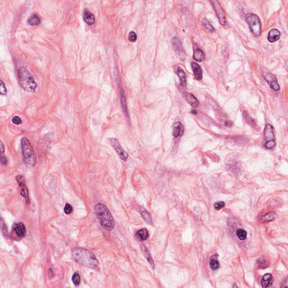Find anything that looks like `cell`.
I'll return each instance as SVG.
<instances>
[{"mask_svg":"<svg viewBox=\"0 0 288 288\" xmlns=\"http://www.w3.org/2000/svg\"><path fill=\"white\" fill-rule=\"evenodd\" d=\"M72 257L77 263L86 267L96 268L99 264L93 253L82 248H76L73 249Z\"/></svg>","mask_w":288,"mask_h":288,"instance_id":"cell-1","label":"cell"},{"mask_svg":"<svg viewBox=\"0 0 288 288\" xmlns=\"http://www.w3.org/2000/svg\"><path fill=\"white\" fill-rule=\"evenodd\" d=\"M95 213L103 228L107 230L113 229L115 223L109 209L102 203H98L95 207Z\"/></svg>","mask_w":288,"mask_h":288,"instance_id":"cell-2","label":"cell"},{"mask_svg":"<svg viewBox=\"0 0 288 288\" xmlns=\"http://www.w3.org/2000/svg\"><path fill=\"white\" fill-rule=\"evenodd\" d=\"M18 82L21 87L28 92H35L37 84L30 72L23 67L19 68L18 71Z\"/></svg>","mask_w":288,"mask_h":288,"instance_id":"cell-3","label":"cell"},{"mask_svg":"<svg viewBox=\"0 0 288 288\" xmlns=\"http://www.w3.org/2000/svg\"><path fill=\"white\" fill-rule=\"evenodd\" d=\"M21 146L24 159L27 165L33 166L36 162V156L35 150L29 140L23 137L21 140Z\"/></svg>","mask_w":288,"mask_h":288,"instance_id":"cell-4","label":"cell"},{"mask_svg":"<svg viewBox=\"0 0 288 288\" xmlns=\"http://www.w3.org/2000/svg\"><path fill=\"white\" fill-rule=\"evenodd\" d=\"M246 21L249 25L250 31L254 35L258 37L261 34V22L257 15L254 14H249L247 15Z\"/></svg>","mask_w":288,"mask_h":288,"instance_id":"cell-5","label":"cell"},{"mask_svg":"<svg viewBox=\"0 0 288 288\" xmlns=\"http://www.w3.org/2000/svg\"><path fill=\"white\" fill-rule=\"evenodd\" d=\"M210 2L213 6L214 10L216 12L218 19L220 21V23L221 25H225L227 23L226 18L225 15V12H224V9L222 6L221 5L220 3L217 0H212L210 1Z\"/></svg>","mask_w":288,"mask_h":288,"instance_id":"cell-6","label":"cell"},{"mask_svg":"<svg viewBox=\"0 0 288 288\" xmlns=\"http://www.w3.org/2000/svg\"><path fill=\"white\" fill-rule=\"evenodd\" d=\"M263 76L264 77L266 81L268 83V84L275 91H279L280 89V86L277 82L276 77L273 74L271 73L270 72L267 71H263L262 72Z\"/></svg>","mask_w":288,"mask_h":288,"instance_id":"cell-7","label":"cell"},{"mask_svg":"<svg viewBox=\"0 0 288 288\" xmlns=\"http://www.w3.org/2000/svg\"><path fill=\"white\" fill-rule=\"evenodd\" d=\"M16 179L21 188V195L25 199L27 204H30V199L28 194V190L25 183V179L22 175H18L16 177Z\"/></svg>","mask_w":288,"mask_h":288,"instance_id":"cell-8","label":"cell"},{"mask_svg":"<svg viewBox=\"0 0 288 288\" xmlns=\"http://www.w3.org/2000/svg\"><path fill=\"white\" fill-rule=\"evenodd\" d=\"M109 142L121 159L123 160H127L128 158V155L123 149L117 139L114 138H109Z\"/></svg>","mask_w":288,"mask_h":288,"instance_id":"cell-9","label":"cell"},{"mask_svg":"<svg viewBox=\"0 0 288 288\" xmlns=\"http://www.w3.org/2000/svg\"><path fill=\"white\" fill-rule=\"evenodd\" d=\"M264 136L266 141H272L275 140L274 129L270 124H267L264 130Z\"/></svg>","mask_w":288,"mask_h":288,"instance_id":"cell-10","label":"cell"},{"mask_svg":"<svg viewBox=\"0 0 288 288\" xmlns=\"http://www.w3.org/2000/svg\"><path fill=\"white\" fill-rule=\"evenodd\" d=\"M184 130V127L181 122L174 123L173 125V135L176 138L181 137L183 134Z\"/></svg>","mask_w":288,"mask_h":288,"instance_id":"cell-11","label":"cell"},{"mask_svg":"<svg viewBox=\"0 0 288 288\" xmlns=\"http://www.w3.org/2000/svg\"><path fill=\"white\" fill-rule=\"evenodd\" d=\"M14 231L19 238H24L26 234V229L24 224L18 222L14 226Z\"/></svg>","mask_w":288,"mask_h":288,"instance_id":"cell-12","label":"cell"},{"mask_svg":"<svg viewBox=\"0 0 288 288\" xmlns=\"http://www.w3.org/2000/svg\"><path fill=\"white\" fill-rule=\"evenodd\" d=\"M281 33L277 29H272L268 34V41L271 43H273L279 39Z\"/></svg>","mask_w":288,"mask_h":288,"instance_id":"cell-13","label":"cell"},{"mask_svg":"<svg viewBox=\"0 0 288 288\" xmlns=\"http://www.w3.org/2000/svg\"><path fill=\"white\" fill-rule=\"evenodd\" d=\"M185 98L187 102L193 108H197L199 105V101L197 100V97L194 96L193 95L189 93L185 94Z\"/></svg>","mask_w":288,"mask_h":288,"instance_id":"cell-14","label":"cell"},{"mask_svg":"<svg viewBox=\"0 0 288 288\" xmlns=\"http://www.w3.org/2000/svg\"><path fill=\"white\" fill-rule=\"evenodd\" d=\"M191 66L196 79L197 80H202L203 77V72L200 66L195 63H192Z\"/></svg>","mask_w":288,"mask_h":288,"instance_id":"cell-15","label":"cell"},{"mask_svg":"<svg viewBox=\"0 0 288 288\" xmlns=\"http://www.w3.org/2000/svg\"><path fill=\"white\" fill-rule=\"evenodd\" d=\"M273 277L270 273H266L262 277L261 281V285L263 288H268L272 285L273 283Z\"/></svg>","mask_w":288,"mask_h":288,"instance_id":"cell-16","label":"cell"},{"mask_svg":"<svg viewBox=\"0 0 288 288\" xmlns=\"http://www.w3.org/2000/svg\"><path fill=\"white\" fill-rule=\"evenodd\" d=\"M83 19L85 21L86 23L88 25H92L94 24L95 21V17L93 14L88 11L87 10H85L83 12Z\"/></svg>","mask_w":288,"mask_h":288,"instance_id":"cell-17","label":"cell"},{"mask_svg":"<svg viewBox=\"0 0 288 288\" xmlns=\"http://www.w3.org/2000/svg\"><path fill=\"white\" fill-rule=\"evenodd\" d=\"M172 44L177 53H181L183 52V49L182 44L178 38H176V37L172 38Z\"/></svg>","mask_w":288,"mask_h":288,"instance_id":"cell-18","label":"cell"},{"mask_svg":"<svg viewBox=\"0 0 288 288\" xmlns=\"http://www.w3.org/2000/svg\"><path fill=\"white\" fill-rule=\"evenodd\" d=\"M136 236L140 240L144 241V240H146L148 238L149 232L146 229H142L137 231L136 234Z\"/></svg>","mask_w":288,"mask_h":288,"instance_id":"cell-19","label":"cell"},{"mask_svg":"<svg viewBox=\"0 0 288 288\" xmlns=\"http://www.w3.org/2000/svg\"><path fill=\"white\" fill-rule=\"evenodd\" d=\"M193 57L194 59L198 62H202L205 60V54L202 50L199 49L195 50Z\"/></svg>","mask_w":288,"mask_h":288,"instance_id":"cell-20","label":"cell"},{"mask_svg":"<svg viewBox=\"0 0 288 288\" xmlns=\"http://www.w3.org/2000/svg\"><path fill=\"white\" fill-rule=\"evenodd\" d=\"M177 76L179 77V80L181 81V83L183 86H185L186 83V77L185 72L182 69V68L179 67L177 70Z\"/></svg>","mask_w":288,"mask_h":288,"instance_id":"cell-21","label":"cell"},{"mask_svg":"<svg viewBox=\"0 0 288 288\" xmlns=\"http://www.w3.org/2000/svg\"><path fill=\"white\" fill-rule=\"evenodd\" d=\"M28 23L30 24V26H37L41 23V19L38 16V15L34 14L30 16L28 21Z\"/></svg>","mask_w":288,"mask_h":288,"instance_id":"cell-22","label":"cell"},{"mask_svg":"<svg viewBox=\"0 0 288 288\" xmlns=\"http://www.w3.org/2000/svg\"><path fill=\"white\" fill-rule=\"evenodd\" d=\"M141 249L142 250L143 253H144V255L146 257V258L147 259L148 262H149L150 263V265L152 266L153 267H154V261H153V258L152 257L150 256V253L147 250V249L145 248V247H141Z\"/></svg>","mask_w":288,"mask_h":288,"instance_id":"cell-23","label":"cell"},{"mask_svg":"<svg viewBox=\"0 0 288 288\" xmlns=\"http://www.w3.org/2000/svg\"><path fill=\"white\" fill-rule=\"evenodd\" d=\"M209 266L213 270H217L220 267V263L216 259L212 258L209 262Z\"/></svg>","mask_w":288,"mask_h":288,"instance_id":"cell-24","label":"cell"},{"mask_svg":"<svg viewBox=\"0 0 288 288\" xmlns=\"http://www.w3.org/2000/svg\"><path fill=\"white\" fill-rule=\"evenodd\" d=\"M236 235L238 238L241 240H244L247 238V233L244 230L238 229L236 231Z\"/></svg>","mask_w":288,"mask_h":288,"instance_id":"cell-25","label":"cell"},{"mask_svg":"<svg viewBox=\"0 0 288 288\" xmlns=\"http://www.w3.org/2000/svg\"><path fill=\"white\" fill-rule=\"evenodd\" d=\"M275 215L276 214L274 212H270V213H267L265 216H263L262 217V219H263V220L265 221H271L275 219Z\"/></svg>","mask_w":288,"mask_h":288,"instance_id":"cell-26","label":"cell"},{"mask_svg":"<svg viewBox=\"0 0 288 288\" xmlns=\"http://www.w3.org/2000/svg\"><path fill=\"white\" fill-rule=\"evenodd\" d=\"M141 214L142 216V217L144 218V220L146 221L148 223H150L151 224L152 221H151V216H150V214L146 211H141Z\"/></svg>","mask_w":288,"mask_h":288,"instance_id":"cell-27","label":"cell"},{"mask_svg":"<svg viewBox=\"0 0 288 288\" xmlns=\"http://www.w3.org/2000/svg\"><path fill=\"white\" fill-rule=\"evenodd\" d=\"M72 281L73 282L74 285H78L80 284V281H81V277H80V276L78 273H74V275L72 276Z\"/></svg>","mask_w":288,"mask_h":288,"instance_id":"cell-28","label":"cell"},{"mask_svg":"<svg viewBox=\"0 0 288 288\" xmlns=\"http://www.w3.org/2000/svg\"><path fill=\"white\" fill-rule=\"evenodd\" d=\"M203 26L204 27H205L206 30L207 31H208L209 32H214L215 30V29L212 26V25L211 24L208 23L207 21H203Z\"/></svg>","mask_w":288,"mask_h":288,"instance_id":"cell-29","label":"cell"},{"mask_svg":"<svg viewBox=\"0 0 288 288\" xmlns=\"http://www.w3.org/2000/svg\"><path fill=\"white\" fill-rule=\"evenodd\" d=\"M1 229L2 231L3 232V235L5 236H7L8 235L7 234V228L6 226V224H5L4 221L3 220V218H1Z\"/></svg>","mask_w":288,"mask_h":288,"instance_id":"cell-30","label":"cell"},{"mask_svg":"<svg viewBox=\"0 0 288 288\" xmlns=\"http://www.w3.org/2000/svg\"><path fill=\"white\" fill-rule=\"evenodd\" d=\"M0 93L2 95H6L7 94L6 87L2 81H0Z\"/></svg>","mask_w":288,"mask_h":288,"instance_id":"cell-31","label":"cell"},{"mask_svg":"<svg viewBox=\"0 0 288 288\" xmlns=\"http://www.w3.org/2000/svg\"><path fill=\"white\" fill-rule=\"evenodd\" d=\"M73 207L69 204H66L64 207V212L67 215H70L73 212Z\"/></svg>","mask_w":288,"mask_h":288,"instance_id":"cell-32","label":"cell"},{"mask_svg":"<svg viewBox=\"0 0 288 288\" xmlns=\"http://www.w3.org/2000/svg\"><path fill=\"white\" fill-rule=\"evenodd\" d=\"M128 38L129 41L135 42L137 40V35L133 31H132L129 33Z\"/></svg>","mask_w":288,"mask_h":288,"instance_id":"cell-33","label":"cell"},{"mask_svg":"<svg viewBox=\"0 0 288 288\" xmlns=\"http://www.w3.org/2000/svg\"><path fill=\"white\" fill-rule=\"evenodd\" d=\"M225 206V203L224 202H218L214 204V207L216 210H220Z\"/></svg>","mask_w":288,"mask_h":288,"instance_id":"cell-34","label":"cell"},{"mask_svg":"<svg viewBox=\"0 0 288 288\" xmlns=\"http://www.w3.org/2000/svg\"><path fill=\"white\" fill-rule=\"evenodd\" d=\"M275 140L266 141V142L265 144V147H266V148H267V149H271L275 146Z\"/></svg>","mask_w":288,"mask_h":288,"instance_id":"cell-35","label":"cell"},{"mask_svg":"<svg viewBox=\"0 0 288 288\" xmlns=\"http://www.w3.org/2000/svg\"><path fill=\"white\" fill-rule=\"evenodd\" d=\"M12 122L13 123L15 124H17V125H19L21 123V118L18 116H15L14 117L12 118Z\"/></svg>","mask_w":288,"mask_h":288,"instance_id":"cell-36","label":"cell"},{"mask_svg":"<svg viewBox=\"0 0 288 288\" xmlns=\"http://www.w3.org/2000/svg\"><path fill=\"white\" fill-rule=\"evenodd\" d=\"M1 162L2 165H6L7 164V160L5 156H1Z\"/></svg>","mask_w":288,"mask_h":288,"instance_id":"cell-37","label":"cell"},{"mask_svg":"<svg viewBox=\"0 0 288 288\" xmlns=\"http://www.w3.org/2000/svg\"><path fill=\"white\" fill-rule=\"evenodd\" d=\"M0 147H1V154H3V153L5 152V146L3 145V143H2V142H1Z\"/></svg>","mask_w":288,"mask_h":288,"instance_id":"cell-38","label":"cell"},{"mask_svg":"<svg viewBox=\"0 0 288 288\" xmlns=\"http://www.w3.org/2000/svg\"><path fill=\"white\" fill-rule=\"evenodd\" d=\"M232 122H230V121H227L225 123V125L227 127H230L231 126H232Z\"/></svg>","mask_w":288,"mask_h":288,"instance_id":"cell-39","label":"cell"}]
</instances>
